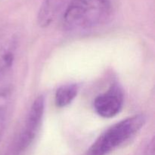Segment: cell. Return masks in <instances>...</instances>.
Masks as SVG:
<instances>
[{
	"instance_id": "cell-1",
	"label": "cell",
	"mask_w": 155,
	"mask_h": 155,
	"mask_svg": "<svg viewBox=\"0 0 155 155\" xmlns=\"http://www.w3.org/2000/svg\"><path fill=\"white\" fill-rule=\"evenodd\" d=\"M112 12L110 0H71L64 11V24L70 30L93 28L107 23Z\"/></svg>"
},
{
	"instance_id": "cell-2",
	"label": "cell",
	"mask_w": 155,
	"mask_h": 155,
	"mask_svg": "<svg viewBox=\"0 0 155 155\" xmlns=\"http://www.w3.org/2000/svg\"><path fill=\"white\" fill-rule=\"evenodd\" d=\"M144 115L136 114L124 119L107 129L88 150L86 155H107L131 139L143 127Z\"/></svg>"
},
{
	"instance_id": "cell-3",
	"label": "cell",
	"mask_w": 155,
	"mask_h": 155,
	"mask_svg": "<svg viewBox=\"0 0 155 155\" xmlns=\"http://www.w3.org/2000/svg\"><path fill=\"white\" fill-rule=\"evenodd\" d=\"M45 110V100L40 95L35 99L30 107L23 131L14 145V154H19L33 142L41 126Z\"/></svg>"
},
{
	"instance_id": "cell-4",
	"label": "cell",
	"mask_w": 155,
	"mask_h": 155,
	"mask_svg": "<svg viewBox=\"0 0 155 155\" xmlns=\"http://www.w3.org/2000/svg\"><path fill=\"white\" fill-rule=\"evenodd\" d=\"M124 105V93L117 84H114L94 101V108L99 116L104 118L115 117Z\"/></svg>"
},
{
	"instance_id": "cell-5",
	"label": "cell",
	"mask_w": 155,
	"mask_h": 155,
	"mask_svg": "<svg viewBox=\"0 0 155 155\" xmlns=\"http://www.w3.org/2000/svg\"><path fill=\"white\" fill-rule=\"evenodd\" d=\"M17 48V39L12 33L0 35V76L12 66Z\"/></svg>"
},
{
	"instance_id": "cell-6",
	"label": "cell",
	"mask_w": 155,
	"mask_h": 155,
	"mask_svg": "<svg viewBox=\"0 0 155 155\" xmlns=\"http://www.w3.org/2000/svg\"><path fill=\"white\" fill-rule=\"evenodd\" d=\"M64 0H45L38 14V23L39 25L42 27L49 25L60 12Z\"/></svg>"
},
{
	"instance_id": "cell-7",
	"label": "cell",
	"mask_w": 155,
	"mask_h": 155,
	"mask_svg": "<svg viewBox=\"0 0 155 155\" xmlns=\"http://www.w3.org/2000/svg\"><path fill=\"white\" fill-rule=\"evenodd\" d=\"M78 92V86L76 84H67L60 86L54 95V101L57 107H64L69 105Z\"/></svg>"
},
{
	"instance_id": "cell-8",
	"label": "cell",
	"mask_w": 155,
	"mask_h": 155,
	"mask_svg": "<svg viewBox=\"0 0 155 155\" xmlns=\"http://www.w3.org/2000/svg\"><path fill=\"white\" fill-rule=\"evenodd\" d=\"M8 107V95L5 92L0 93V139L5 125Z\"/></svg>"
}]
</instances>
